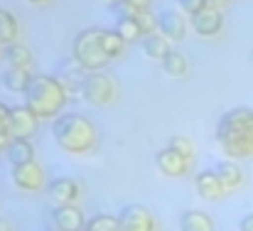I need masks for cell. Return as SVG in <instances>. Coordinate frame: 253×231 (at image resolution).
Wrapping results in <instances>:
<instances>
[{
  "mask_svg": "<svg viewBox=\"0 0 253 231\" xmlns=\"http://www.w3.org/2000/svg\"><path fill=\"white\" fill-rule=\"evenodd\" d=\"M219 150L229 160L253 157V108L236 106L219 116L214 131Z\"/></svg>",
  "mask_w": 253,
  "mask_h": 231,
  "instance_id": "obj_1",
  "label": "cell"
},
{
  "mask_svg": "<svg viewBox=\"0 0 253 231\" xmlns=\"http://www.w3.org/2000/svg\"><path fill=\"white\" fill-rule=\"evenodd\" d=\"M54 143L69 155H91L98 148V128L84 113H62L52 121Z\"/></svg>",
  "mask_w": 253,
  "mask_h": 231,
  "instance_id": "obj_2",
  "label": "cell"
},
{
  "mask_svg": "<svg viewBox=\"0 0 253 231\" xmlns=\"http://www.w3.org/2000/svg\"><path fill=\"white\" fill-rule=\"evenodd\" d=\"M72 93L64 89V84L54 74H35L27 91H25V106L40 118V121H54L64 113Z\"/></svg>",
  "mask_w": 253,
  "mask_h": 231,
  "instance_id": "obj_3",
  "label": "cell"
},
{
  "mask_svg": "<svg viewBox=\"0 0 253 231\" xmlns=\"http://www.w3.org/2000/svg\"><path fill=\"white\" fill-rule=\"evenodd\" d=\"M72 57L84 67L86 72H103L113 59L103 47L101 40V27H84L74 35L72 40Z\"/></svg>",
  "mask_w": 253,
  "mask_h": 231,
  "instance_id": "obj_4",
  "label": "cell"
},
{
  "mask_svg": "<svg viewBox=\"0 0 253 231\" xmlns=\"http://www.w3.org/2000/svg\"><path fill=\"white\" fill-rule=\"evenodd\" d=\"M116 93H118L116 81L103 72H88L79 91V96L91 106H108L116 98Z\"/></svg>",
  "mask_w": 253,
  "mask_h": 231,
  "instance_id": "obj_5",
  "label": "cell"
},
{
  "mask_svg": "<svg viewBox=\"0 0 253 231\" xmlns=\"http://www.w3.org/2000/svg\"><path fill=\"white\" fill-rule=\"evenodd\" d=\"M10 180H12V185H15L20 192H30V194L42 192V189L49 185V182H47V172H44V167H42L37 160L25 162V165H15V167L10 170Z\"/></svg>",
  "mask_w": 253,
  "mask_h": 231,
  "instance_id": "obj_6",
  "label": "cell"
},
{
  "mask_svg": "<svg viewBox=\"0 0 253 231\" xmlns=\"http://www.w3.org/2000/svg\"><path fill=\"white\" fill-rule=\"evenodd\" d=\"M121 231H158L155 214L145 204H126L118 214Z\"/></svg>",
  "mask_w": 253,
  "mask_h": 231,
  "instance_id": "obj_7",
  "label": "cell"
},
{
  "mask_svg": "<svg viewBox=\"0 0 253 231\" xmlns=\"http://www.w3.org/2000/svg\"><path fill=\"white\" fill-rule=\"evenodd\" d=\"M40 128V118L25 106V103H17V106H10V116H7V133L12 138H32Z\"/></svg>",
  "mask_w": 253,
  "mask_h": 231,
  "instance_id": "obj_8",
  "label": "cell"
},
{
  "mask_svg": "<svg viewBox=\"0 0 253 231\" xmlns=\"http://www.w3.org/2000/svg\"><path fill=\"white\" fill-rule=\"evenodd\" d=\"M84 212L79 204H64V207H52L49 212V224L57 231H84L86 227Z\"/></svg>",
  "mask_w": 253,
  "mask_h": 231,
  "instance_id": "obj_9",
  "label": "cell"
},
{
  "mask_svg": "<svg viewBox=\"0 0 253 231\" xmlns=\"http://www.w3.org/2000/svg\"><path fill=\"white\" fill-rule=\"evenodd\" d=\"M47 194L54 202V207H64V204H79L82 202V185L72 177H57L47 185Z\"/></svg>",
  "mask_w": 253,
  "mask_h": 231,
  "instance_id": "obj_10",
  "label": "cell"
},
{
  "mask_svg": "<svg viewBox=\"0 0 253 231\" xmlns=\"http://www.w3.org/2000/svg\"><path fill=\"white\" fill-rule=\"evenodd\" d=\"M189 25L199 37H216L224 30V15H221L219 7L207 5L204 10H199L197 15L189 17Z\"/></svg>",
  "mask_w": 253,
  "mask_h": 231,
  "instance_id": "obj_11",
  "label": "cell"
},
{
  "mask_svg": "<svg viewBox=\"0 0 253 231\" xmlns=\"http://www.w3.org/2000/svg\"><path fill=\"white\" fill-rule=\"evenodd\" d=\"M192 162H194L192 157H184L168 145L155 155V165L165 177H187L192 172Z\"/></svg>",
  "mask_w": 253,
  "mask_h": 231,
  "instance_id": "obj_12",
  "label": "cell"
},
{
  "mask_svg": "<svg viewBox=\"0 0 253 231\" xmlns=\"http://www.w3.org/2000/svg\"><path fill=\"white\" fill-rule=\"evenodd\" d=\"M86 74H88V72H86L84 67H82L72 54L64 57V59L57 64V72H54V77L64 84V89H67L72 96H77V93L82 91V84H84Z\"/></svg>",
  "mask_w": 253,
  "mask_h": 231,
  "instance_id": "obj_13",
  "label": "cell"
},
{
  "mask_svg": "<svg viewBox=\"0 0 253 231\" xmlns=\"http://www.w3.org/2000/svg\"><path fill=\"white\" fill-rule=\"evenodd\" d=\"M194 192L204 202H219L226 194V189L219 182V177H216L214 170H202V172L194 175Z\"/></svg>",
  "mask_w": 253,
  "mask_h": 231,
  "instance_id": "obj_14",
  "label": "cell"
},
{
  "mask_svg": "<svg viewBox=\"0 0 253 231\" xmlns=\"http://www.w3.org/2000/svg\"><path fill=\"white\" fill-rule=\"evenodd\" d=\"M158 32L169 42H182L187 37V20L174 10H165L158 15Z\"/></svg>",
  "mask_w": 253,
  "mask_h": 231,
  "instance_id": "obj_15",
  "label": "cell"
},
{
  "mask_svg": "<svg viewBox=\"0 0 253 231\" xmlns=\"http://www.w3.org/2000/svg\"><path fill=\"white\" fill-rule=\"evenodd\" d=\"M214 172H216V177H219V182L224 185L226 192H236L246 182V175H244L239 160H229L226 157V160H221V162L214 165Z\"/></svg>",
  "mask_w": 253,
  "mask_h": 231,
  "instance_id": "obj_16",
  "label": "cell"
},
{
  "mask_svg": "<svg viewBox=\"0 0 253 231\" xmlns=\"http://www.w3.org/2000/svg\"><path fill=\"white\" fill-rule=\"evenodd\" d=\"M2 59L7 62V67H15V69H30L32 67V52L22 42L5 45L2 47Z\"/></svg>",
  "mask_w": 253,
  "mask_h": 231,
  "instance_id": "obj_17",
  "label": "cell"
},
{
  "mask_svg": "<svg viewBox=\"0 0 253 231\" xmlns=\"http://www.w3.org/2000/svg\"><path fill=\"white\" fill-rule=\"evenodd\" d=\"M140 47H143L145 57H148V59H153V62H163L169 52H172L169 40L168 37H163L160 32H153V35L143 37V40H140Z\"/></svg>",
  "mask_w": 253,
  "mask_h": 231,
  "instance_id": "obj_18",
  "label": "cell"
},
{
  "mask_svg": "<svg viewBox=\"0 0 253 231\" xmlns=\"http://www.w3.org/2000/svg\"><path fill=\"white\" fill-rule=\"evenodd\" d=\"M5 157H7L10 167L32 162V160H35V145H32V140H27V138H12L10 145H7Z\"/></svg>",
  "mask_w": 253,
  "mask_h": 231,
  "instance_id": "obj_19",
  "label": "cell"
},
{
  "mask_svg": "<svg viewBox=\"0 0 253 231\" xmlns=\"http://www.w3.org/2000/svg\"><path fill=\"white\" fill-rule=\"evenodd\" d=\"M179 231H214V219L202 209H187L179 217Z\"/></svg>",
  "mask_w": 253,
  "mask_h": 231,
  "instance_id": "obj_20",
  "label": "cell"
},
{
  "mask_svg": "<svg viewBox=\"0 0 253 231\" xmlns=\"http://www.w3.org/2000/svg\"><path fill=\"white\" fill-rule=\"evenodd\" d=\"M32 72L30 69H15V67H7L5 72H2V86L7 89V91H12V93H25L27 91V86H30V81H32Z\"/></svg>",
  "mask_w": 253,
  "mask_h": 231,
  "instance_id": "obj_21",
  "label": "cell"
},
{
  "mask_svg": "<svg viewBox=\"0 0 253 231\" xmlns=\"http://www.w3.org/2000/svg\"><path fill=\"white\" fill-rule=\"evenodd\" d=\"M17 35H20V25H17L15 12L0 5V45L5 47V45L17 42Z\"/></svg>",
  "mask_w": 253,
  "mask_h": 231,
  "instance_id": "obj_22",
  "label": "cell"
},
{
  "mask_svg": "<svg viewBox=\"0 0 253 231\" xmlns=\"http://www.w3.org/2000/svg\"><path fill=\"white\" fill-rule=\"evenodd\" d=\"M160 64H163V72L172 79H179V77H184V74L189 72V62H187V57H184L182 52H177V49H172Z\"/></svg>",
  "mask_w": 253,
  "mask_h": 231,
  "instance_id": "obj_23",
  "label": "cell"
},
{
  "mask_svg": "<svg viewBox=\"0 0 253 231\" xmlns=\"http://www.w3.org/2000/svg\"><path fill=\"white\" fill-rule=\"evenodd\" d=\"M101 40H103V47H106V52L111 54V59H116V57L123 54V49H126V40H123L113 27H101Z\"/></svg>",
  "mask_w": 253,
  "mask_h": 231,
  "instance_id": "obj_24",
  "label": "cell"
},
{
  "mask_svg": "<svg viewBox=\"0 0 253 231\" xmlns=\"http://www.w3.org/2000/svg\"><path fill=\"white\" fill-rule=\"evenodd\" d=\"M84 231H121L118 214H96L86 222Z\"/></svg>",
  "mask_w": 253,
  "mask_h": 231,
  "instance_id": "obj_25",
  "label": "cell"
},
{
  "mask_svg": "<svg viewBox=\"0 0 253 231\" xmlns=\"http://www.w3.org/2000/svg\"><path fill=\"white\" fill-rule=\"evenodd\" d=\"M113 30L126 40V45L128 42H135V40H143V32H140L135 17H121V20H116V27Z\"/></svg>",
  "mask_w": 253,
  "mask_h": 231,
  "instance_id": "obj_26",
  "label": "cell"
},
{
  "mask_svg": "<svg viewBox=\"0 0 253 231\" xmlns=\"http://www.w3.org/2000/svg\"><path fill=\"white\" fill-rule=\"evenodd\" d=\"M135 20H138V27H140L143 37H148V35L158 32V15H153L150 10H138Z\"/></svg>",
  "mask_w": 253,
  "mask_h": 231,
  "instance_id": "obj_27",
  "label": "cell"
},
{
  "mask_svg": "<svg viewBox=\"0 0 253 231\" xmlns=\"http://www.w3.org/2000/svg\"><path fill=\"white\" fill-rule=\"evenodd\" d=\"M168 148H172V150H177L179 155H184V157H192L194 160V145L184 138V136H172L168 140Z\"/></svg>",
  "mask_w": 253,
  "mask_h": 231,
  "instance_id": "obj_28",
  "label": "cell"
},
{
  "mask_svg": "<svg viewBox=\"0 0 253 231\" xmlns=\"http://www.w3.org/2000/svg\"><path fill=\"white\" fill-rule=\"evenodd\" d=\"M111 12H113V17H116V20H121V17H135V15H138V10H135V7H130L126 0L113 2V5H111Z\"/></svg>",
  "mask_w": 253,
  "mask_h": 231,
  "instance_id": "obj_29",
  "label": "cell"
},
{
  "mask_svg": "<svg viewBox=\"0 0 253 231\" xmlns=\"http://www.w3.org/2000/svg\"><path fill=\"white\" fill-rule=\"evenodd\" d=\"M177 2H179L182 12H184V15H189V17H192V15H197L199 10H204V7L209 5V0H177Z\"/></svg>",
  "mask_w": 253,
  "mask_h": 231,
  "instance_id": "obj_30",
  "label": "cell"
},
{
  "mask_svg": "<svg viewBox=\"0 0 253 231\" xmlns=\"http://www.w3.org/2000/svg\"><path fill=\"white\" fill-rule=\"evenodd\" d=\"M7 116H10V106L0 101V131H7Z\"/></svg>",
  "mask_w": 253,
  "mask_h": 231,
  "instance_id": "obj_31",
  "label": "cell"
},
{
  "mask_svg": "<svg viewBox=\"0 0 253 231\" xmlns=\"http://www.w3.org/2000/svg\"><path fill=\"white\" fill-rule=\"evenodd\" d=\"M10 140H12V136H10L7 131H0V155L7 153V145H10Z\"/></svg>",
  "mask_w": 253,
  "mask_h": 231,
  "instance_id": "obj_32",
  "label": "cell"
},
{
  "mask_svg": "<svg viewBox=\"0 0 253 231\" xmlns=\"http://www.w3.org/2000/svg\"><path fill=\"white\" fill-rule=\"evenodd\" d=\"M126 2L135 10H150V5H153V0H126Z\"/></svg>",
  "mask_w": 253,
  "mask_h": 231,
  "instance_id": "obj_33",
  "label": "cell"
},
{
  "mask_svg": "<svg viewBox=\"0 0 253 231\" xmlns=\"http://www.w3.org/2000/svg\"><path fill=\"white\" fill-rule=\"evenodd\" d=\"M239 231H253V212L246 214V217L239 222Z\"/></svg>",
  "mask_w": 253,
  "mask_h": 231,
  "instance_id": "obj_34",
  "label": "cell"
},
{
  "mask_svg": "<svg viewBox=\"0 0 253 231\" xmlns=\"http://www.w3.org/2000/svg\"><path fill=\"white\" fill-rule=\"evenodd\" d=\"M0 231H15V229H12V224H10L7 219H2V217H0Z\"/></svg>",
  "mask_w": 253,
  "mask_h": 231,
  "instance_id": "obj_35",
  "label": "cell"
},
{
  "mask_svg": "<svg viewBox=\"0 0 253 231\" xmlns=\"http://www.w3.org/2000/svg\"><path fill=\"white\" fill-rule=\"evenodd\" d=\"M229 2H231V0H209V5H214V7H219V10H221L224 5H229Z\"/></svg>",
  "mask_w": 253,
  "mask_h": 231,
  "instance_id": "obj_36",
  "label": "cell"
},
{
  "mask_svg": "<svg viewBox=\"0 0 253 231\" xmlns=\"http://www.w3.org/2000/svg\"><path fill=\"white\" fill-rule=\"evenodd\" d=\"M27 2H32V5H40V7H44V5H49V2H54V0H27Z\"/></svg>",
  "mask_w": 253,
  "mask_h": 231,
  "instance_id": "obj_37",
  "label": "cell"
},
{
  "mask_svg": "<svg viewBox=\"0 0 253 231\" xmlns=\"http://www.w3.org/2000/svg\"><path fill=\"white\" fill-rule=\"evenodd\" d=\"M47 231H57V229H54V227H52V224H49V222H47Z\"/></svg>",
  "mask_w": 253,
  "mask_h": 231,
  "instance_id": "obj_38",
  "label": "cell"
},
{
  "mask_svg": "<svg viewBox=\"0 0 253 231\" xmlns=\"http://www.w3.org/2000/svg\"><path fill=\"white\" fill-rule=\"evenodd\" d=\"M106 2H108V5H113V2H118V0H106Z\"/></svg>",
  "mask_w": 253,
  "mask_h": 231,
  "instance_id": "obj_39",
  "label": "cell"
},
{
  "mask_svg": "<svg viewBox=\"0 0 253 231\" xmlns=\"http://www.w3.org/2000/svg\"><path fill=\"white\" fill-rule=\"evenodd\" d=\"M0 52H2V45H0Z\"/></svg>",
  "mask_w": 253,
  "mask_h": 231,
  "instance_id": "obj_40",
  "label": "cell"
}]
</instances>
